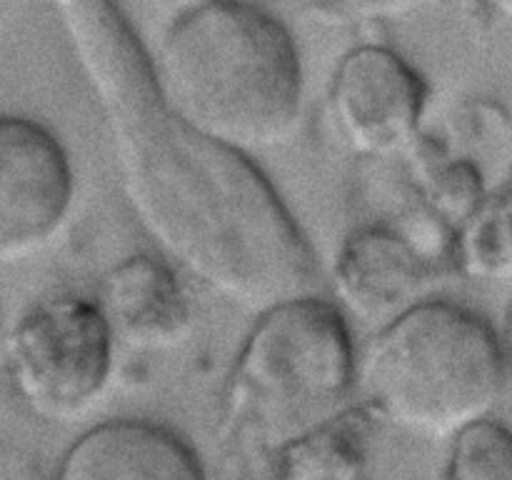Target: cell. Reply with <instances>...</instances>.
<instances>
[{"label": "cell", "instance_id": "cell-1", "mask_svg": "<svg viewBox=\"0 0 512 480\" xmlns=\"http://www.w3.org/2000/svg\"><path fill=\"white\" fill-rule=\"evenodd\" d=\"M68 10L123 193L165 260L208 293L255 313L308 295L318 260L250 155L170 113L153 65L105 0H73Z\"/></svg>", "mask_w": 512, "mask_h": 480}, {"label": "cell", "instance_id": "cell-2", "mask_svg": "<svg viewBox=\"0 0 512 480\" xmlns=\"http://www.w3.org/2000/svg\"><path fill=\"white\" fill-rule=\"evenodd\" d=\"M153 78L170 113L205 138L250 155L295 135L303 70L288 30L240 0H208L170 23Z\"/></svg>", "mask_w": 512, "mask_h": 480}, {"label": "cell", "instance_id": "cell-3", "mask_svg": "<svg viewBox=\"0 0 512 480\" xmlns=\"http://www.w3.org/2000/svg\"><path fill=\"white\" fill-rule=\"evenodd\" d=\"M493 325L450 300L410 303L380 328L355 368L375 420L428 440H453L490 418L505 388Z\"/></svg>", "mask_w": 512, "mask_h": 480}, {"label": "cell", "instance_id": "cell-4", "mask_svg": "<svg viewBox=\"0 0 512 480\" xmlns=\"http://www.w3.org/2000/svg\"><path fill=\"white\" fill-rule=\"evenodd\" d=\"M355 368L350 328L328 300L308 293L260 310L225 388V443L263 463L350 408Z\"/></svg>", "mask_w": 512, "mask_h": 480}, {"label": "cell", "instance_id": "cell-5", "mask_svg": "<svg viewBox=\"0 0 512 480\" xmlns=\"http://www.w3.org/2000/svg\"><path fill=\"white\" fill-rule=\"evenodd\" d=\"M8 375L18 398L45 420H75L108 388L115 335L98 300L50 293L35 300L5 340Z\"/></svg>", "mask_w": 512, "mask_h": 480}, {"label": "cell", "instance_id": "cell-6", "mask_svg": "<svg viewBox=\"0 0 512 480\" xmlns=\"http://www.w3.org/2000/svg\"><path fill=\"white\" fill-rule=\"evenodd\" d=\"M73 200L75 173L63 143L38 120L0 113V265L48 250Z\"/></svg>", "mask_w": 512, "mask_h": 480}, {"label": "cell", "instance_id": "cell-7", "mask_svg": "<svg viewBox=\"0 0 512 480\" xmlns=\"http://www.w3.org/2000/svg\"><path fill=\"white\" fill-rule=\"evenodd\" d=\"M328 103L335 128L350 148L388 155L418 135L428 88L398 53L383 45H363L340 60Z\"/></svg>", "mask_w": 512, "mask_h": 480}, {"label": "cell", "instance_id": "cell-8", "mask_svg": "<svg viewBox=\"0 0 512 480\" xmlns=\"http://www.w3.org/2000/svg\"><path fill=\"white\" fill-rule=\"evenodd\" d=\"M53 480H208L195 450L165 425L110 420L85 430Z\"/></svg>", "mask_w": 512, "mask_h": 480}, {"label": "cell", "instance_id": "cell-9", "mask_svg": "<svg viewBox=\"0 0 512 480\" xmlns=\"http://www.w3.org/2000/svg\"><path fill=\"white\" fill-rule=\"evenodd\" d=\"M98 303L115 338L135 348H175L193 330V305L178 268L155 255L120 260L105 275Z\"/></svg>", "mask_w": 512, "mask_h": 480}, {"label": "cell", "instance_id": "cell-10", "mask_svg": "<svg viewBox=\"0 0 512 480\" xmlns=\"http://www.w3.org/2000/svg\"><path fill=\"white\" fill-rule=\"evenodd\" d=\"M425 268L415 250L388 230H360L338 260V288L345 303L365 318L398 315L423 283Z\"/></svg>", "mask_w": 512, "mask_h": 480}, {"label": "cell", "instance_id": "cell-11", "mask_svg": "<svg viewBox=\"0 0 512 480\" xmlns=\"http://www.w3.org/2000/svg\"><path fill=\"white\" fill-rule=\"evenodd\" d=\"M373 413L350 405L263 460L268 480H373Z\"/></svg>", "mask_w": 512, "mask_h": 480}, {"label": "cell", "instance_id": "cell-12", "mask_svg": "<svg viewBox=\"0 0 512 480\" xmlns=\"http://www.w3.org/2000/svg\"><path fill=\"white\" fill-rule=\"evenodd\" d=\"M455 263L468 278H512V190L483 195L455 230Z\"/></svg>", "mask_w": 512, "mask_h": 480}, {"label": "cell", "instance_id": "cell-13", "mask_svg": "<svg viewBox=\"0 0 512 480\" xmlns=\"http://www.w3.org/2000/svg\"><path fill=\"white\" fill-rule=\"evenodd\" d=\"M443 480H512V430L485 418L455 435Z\"/></svg>", "mask_w": 512, "mask_h": 480}, {"label": "cell", "instance_id": "cell-14", "mask_svg": "<svg viewBox=\"0 0 512 480\" xmlns=\"http://www.w3.org/2000/svg\"><path fill=\"white\" fill-rule=\"evenodd\" d=\"M340 13L358 20H395L413 13L423 0H330Z\"/></svg>", "mask_w": 512, "mask_h": 480}, {"label": "cell", "instance_id": "cell-15", "mask_svg": "<svg viewBox=\"0 0 512 480\" xmlns=\"http://www.w3.org/2000/svg\"><path fill=\"white\" fill-rule=\"evenodd\" d=\"M480 3H483L490 13L498 15L500 20L512 25V0H480Z\"/></svg>", "mask_w": 512, "mask_h": 480}, {"label": "cell", "instance_id": "cell-16", "mask_svg": "<svg viewBox=\"0 0 512 480\" xmlns=\"http://www.w3.org/2000/svg\"><path fill=\"white\" fill-rule=\"evenodd\" d=\"M503 348H505V360L512 365V305H510V313H508V325H505Z\"/></svg>", "mask_w": 512, "mask_h": 480}]
</instances>
